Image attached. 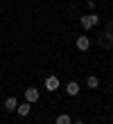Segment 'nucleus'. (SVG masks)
I'll return each mask as SVG.
<instances>
[{
  "label": "nucleus",
  "instance_id": "obj_1",
  "mask_svg": "<svg viewBox=\"0 0 113 124\" xmlns=\"http://www.w3.org/2000/svg\"><path fill=\"white\" fill-rule=\"evenodd\" d=\"M79 23H81V27H84V30H93V27L100 23V16H95V14H86V16L79 18Z\"/></svg>",
  "mask_w": 113,
  "mask_h": 124
},
{
  "label": "nucleus",
  "instance_id": "obj_2",
  "mask_svg": "<svg viewBox=\"0 0 113 124\" xmlns=\"http://www.w3.org/2000/svg\"><path fill=\"white\" fill-rule=\"evenodd\" d=\"M59 77H54V75H50V77H45V90H50V93H54V90H59Z\"/></svg>",
  "mask_w": 113,
  "mask_h": 124
},
{
  "label": "nucleus",
  "instance_id": "obj_3",
  "mask_svg": "<svg viewBox=\"0 0 113 124\" xmlns=\"http://www.w3.org/2000/svg\"><path fill=\"white\" fill-rule=\"evenodd\" d=\"M75 45H77V50H79V52H86V50L90 47V39H88V36H77Z\"/></svg>",
  "mask_w": 113,
  "mask_h": 124
},
{
  "label": "nucleus",
  "instance_id": "obj_4",
  "mask_svg": "<svg viewBox=\"0 0 113 124\" xmlns=\"http://www.w3.org/2000/svg\"><path fill=\"white\" fill-rule=\"evenodd\" d=\"M39 90L36 88H25V101H29V104H36V101H39Z\"/></svg>",
  "mask_w": 113,
  "mask_h": 124
},
{
  "label": "nucleus",
  "instance_id": "obj_5",
  "mask_svg": "<svg viewBox=\"0 0 113 124\" xmlns=\"http://www.w3.org/2000/svg\"><path fill=\"white\" fill-rule=\"evenodd\" d=\"M100 45H102V47H109V50L113 47V34H111V32H104V34L100 36Z\"/></svg>",
  "mask_w": 113,
  "mask_h": 124
},
{
  "label": "nucleus",
  "instance_id": "obj_6",
  "mask_svg": "<svg viewBox=\"0 0 113 124\" xmlns=\"http://www.w3.org/2000/svg\"><path fill=\"white\" fill-rule=\"evenodd\" d=\"M16 111H18V115H20V117H27V115H29V111H32V104H29V101H23V104H18V108H16Z\"/></svg>",
  "mask_w": 113,
  "mask_h": 124
},
{
  "label": "nucleus",
  "instance_id": "obj_7",
  "mask_svg": "<svg viewBox=\"0 0 113 124\" xmlns=\"http://www.w3.org/2000/svg\"><path fill=\"white\" fill-rule=\"evenodd\" d=\"M66 93L70 95V97H77V95H79V84L77 81H70V84L66 86Z\"/></svg>",
  "mask_w": 113,
  "mask_h": 124
},
{
  "label": "nucleus",
  "instance_id": "obj_8",
  "mask_svg": "<svg viewBox=\"0 0 113 124\" xmlns=\"http://www.w3.org/2000/svg\"><path fill=\"white\" fill-rule=\"evenodd\" d=\"M5 108H7V111H16V108H18V99L16 97H7L5 99Z\"/></svg>",
  "mask_w": 113,
  "mask_h": 124
},
{
  "label": "nucleus",
  "instance_id": "obj_9",
  "mask_svg": "<svg viewBox=\"0 0 113 124\" xmlns=\"http://www.w3.org/2000/svg\"><path fill=\"white\" fill-rule=\"evenodd\" d=\"M54 124H72V117H70V115H66V113H61V115L54 120Z\"/></svg>",
  "mask_w": 113,
  "mask_h": 124
},
{
  "label": "nucleus",
  "instance_id": "obj_10",
  "mask_svg": "<svg viewBox=\"0 0 113 124\" xmlns=\"http://www.w3.org/2000/svg\"><path fill=\"white\" fill-rule=\"evenodd\" d=\"M86 84H88V88H97V86H100V79H97L95 75H88Z\"/></svg>",
  "mask_w": 113,
  "mask_h": 124
},
{
  "label": "nucleus",
  "instance_id": "obj_11",
  "mask_svg": "<svg viewBox=\"0 0 113 124\" xmlns=\"http://www.w3.org/2000/svg\"><path fill=\"white\" fill-rule=\"evenodd\" d=\"M72 124H84V122H81V120H75V122H72Z\"/></svg>",
  "mask_w": 113,
  "mask_h": 124
}]
</instances>
